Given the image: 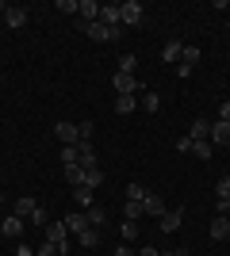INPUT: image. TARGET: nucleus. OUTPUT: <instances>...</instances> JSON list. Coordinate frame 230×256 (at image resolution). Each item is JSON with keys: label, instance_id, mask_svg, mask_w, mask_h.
<instances>
[{"label": "nucleus", "instance_id": "obj_1", "mask_svg": "<svg viewBox=\"0 0 230 256\" xmlns=\"http://www.w3.org/2000/svg\"><path fill=\"white\" fill-rule=\"evenodd\" d=\"M119 16H123V27H138V23L146 20V12L138 0H127V4H119Z\"/></svg>", "mask_w": 230, "mask_h": 256}, {"label": "nucleus", "instance_id": "obj_2", "mask_svg": "<svg viewBox=\"0 0 230 256\" xmlns=\"http://www.w3.org/2000/svg\"><path fill=\"white\" fill-rule=\"evenodd\" d=\"M81 31L88 34V38H92V42H115V38H119V31H111V27H104V23H81Z\"/></svg>", "mask_w": 230, "mask_h": 256}, {"label": "nucleus", "instance_id": "obj_3", "mask_svg": "<svg viewBox=\"0 0 230 256\" xmlns=\"http://www.w3.org/2000/svg\"><path fill=\"white\" fill-rule=\"evenodd\" d=\"M196 62H199V50H196V46H184L180 62H176V76H192V73H196Z\"/></svg>", "mask_w": 230, "mask_h": 256}, {"label": "nucleus", "instance_id": "obj_4", "mask_svg": "<svg viewBox=\"0 0 230 256\" xmlns=\"http://www.w3.org/2000/svg\"><path fill=\"white\" fill-rule=\"evenodd\" d=\"M54 138L62 142V146H77V142H81V134H77V122H54Z\"/></svg>", "mask_w": 230, "mask_h": 256}, {"label": "nucleus", "instance_id": "obj_5", "mask_svg": "<svg viewBox=\"0 0 230 256\" xmlns=\"http://www.w3.org/2000/svg\"><path fill=\"white\" fill-rule=\"evenodd\" d=\"M100 23H104V27H111V31H119V27H123L119 4H100Z\"/></svg>", "mask_w": 230, "mask_h": 256}, {"label": "nucleus", "instance_id": "obj_6", "mask_svg": "<svg viewBox=\"0 0 230 256\" xmlns=\"http://www.w3.org/2000/svg\"><path fill=\"white\" fill-rule=\"evenodd\" d=\"M157 222H161V226H157L161 234H176V230H180V222H184V210H180V206H176V210H165Z\"/></svg>", "mask_w": 230, "mask_h": 256}, {"label": "nucleus", "instance_id": "obj_7", "mask_svg": "<svg viewBox=\"0 0 230 256\" xmlns=\"http://www.w3.org/2000/svg\"><path fill=\"white\" fill-rule=\"evenodd\" d=\"M77 12H81V23H100V4L96 0H77Z\"/></svg>", "mask_w": 230, "mask_h": 256}, {"label": "nucleus", "instance_id": "obj_8", "mask_svg": "<svg viewBox=\"0 0 230 256\" xmlns=\"http://www.w3.org/2000/svg\"><path fill=\"white\" fill-rule=\"evenodd\" d=\"M138 92V80L131 73H115V96H134Z\"/></svg>", "mask_w": 230, "mask_h": 256}, {"label": "nucleus", "instance_id": "obj_9", "mask_svg": "<svg viewBox=\"0 0 230 256\" xmlns=\"http://www.w3.org/2000/svg\"><path fill=\"white\" fill-rule=\"evenodd\" d=\"M66 237H69L66 222H58V226H46V241H50V245H58L62 252H66Z\"/></svg>", "mask_w": 230, "mask_h": 256}, {"label": "nucleus", "instance_id": "obj_10", "mask_svg": "<svg viewBox=\"0 0 230 256\" xmlns=\"http://www.w3.org/2000/svg\"><path fill=\"white\" fill-rule=\"evenodd\" d=\"M215 195H219V214H230V176L215 184Z\"/></svg>", "mask_w": 230, "mask_h": 256}, {"label": "nucleus", "instance_id": "obj_11", "mask_svg": "<svg viewBox=\"0 0 230 256\" xmlns=\"http://www.w3.org/2000/svg\"><path fill=\"white\" fill-rule=\"evenodd\" d=\"M142 206H146V214H150V218H161V214L169 210V206H165V199H161V195H150V192H146Z\"/></svg>", "mask_w": 230, "mask_h": 256}, {"label": "nucleus", "instance_id": "obj_12", "mask_svg": "<svg viewBox=\"0 0 230 256\" xmlns=\"http://www.w3.org/2000/svg\"><path fill=\"white\" fill-rule=\"evenodd\" d=\"M0 234H4V237H23V218H20V214L4 218V222H0Z\"/></svg>", "mask_w": 230, "mask_h": 256}, {"label": "nucleus", "instance_id": "obj_13", "mask_svg": "<svg viewBox=\"0 0 230 256\" xmlns=\"http://www.w3.org/2000/svg\"><path fill=\"white\" fill-rule=\"evenodd\" d=\"M211 237H215V241H226V237H230V218H226V214H219V218L211 222Z\"/></svg>", "mask_w": 230, "mask_h": 256}, {"label": "nucleus", "instance_id": "obj_14", "mask_svg": "<svg viewBox=\"0 0 230 256\" xmlns=\"http://www.w3.org/2000/svg\"><path fill=\"white\" fill-rule=\"evenodd\" d=\"M211 142L215 146H230V122H211Z\"/></svg>", "mask_w": 230, "mask_h": 256}, {"label": "nucleus", "instance_id": "obj_15", "mask_svg": "<svg viewBox=\"0 0 230 256\" xmlns=\"http://www.w3.org/2000/svg\"><path fill=\"white\" fill-rule=\"evenodd\" d=\"M77 153H81V168H92V164H96V150H92V142H77Z\"/></svg>", "mask_w": 230, "mask_h": 256}, {"label": "nucleus", "instance_id": "obj_16", "mask_svg": "<svg viewBox=\"0 0 230 256\" xmlns=\"http://www.w3.org/2000/svg\"><path fill=\"white\" fill-rule=\"evenodd\" d=\"M188 138H192V142H207V138H211L207 118H196V122H192V130H188Z\"/></svg>", "mask_w": 230, "mask_h": 256}, {"label": "nucleus", "instance_id": "obj_17", "mask_svg": "<svg viewBox=\"0 0 230 256\" xmlns=\"http://www.w3.org/2000/svg\"><path fill=\"white\" fill-rule=\"evenodd\" d=\"M100 184H104V168H100V164H92V168H85V188H88V192H96Z\"/></svg>", "mask_w": 230, "mask_h": 256}, {"label": "nucleus", "instance_id": "obj_18", "mask_svg": "<svg viewBox=\"0 0 230 256\" xmlns=\"http://www.w3.org/2000/svg\"><path fill=\"white\" fill-rule=\"evenodd\" d=\"M35 210H39V203H35L31 195H20V199H16V214H20V218H31Z\"/></svg>", "mask_w": 230, "mask_h": 256}, {"label": "nucleus", "instance_id": "obj_19", "mask_svg": "<svg viewBox=\"0 0 230 256\" xmlns=\"http://www.w3.org/2000/svg\"><path fill=\"white\" fill-rule=\"evenodd\" d=\"M77 241H81V248H96L100 245V230H96V226H88L85 234H77Z\"/></svg>", "mask_w": 230, "mask_h": 256}, {"label": "nucleus", "instance_id": "obj_20", "mask_svg": "<svg viewBox=\"0 0 230 256\" xmlns=\"http://www.w3.org/2000/svg\"><path fill=\"white\" fill-rule=\"evenodd\" d=\"M4 23H8V27H16V31H20L23 23H27V12H23V8H8V12H4Z\"/></svg>", "mask_w": 230, "mask_h": 256}, {"label": "nucleus", "instance_id": "obj_21", "mask_svg": "<svg viewBox=\"0 0 230 256\" xmlns=\"http://www.w3.org/2000/svg\"><path fill=\"white\" fill-rule=\"evenodd\" d=\"M66 230H69V234H85V230H88V218H85V214H69V218H66Z\"/></svg>", "mask_w": 230, "mask_h": 256}, {"label": "nucleus", "instance_id": "obj_22", "mask_svg": "<svg viewBox=\"0 0 230 256\" xmlns=\"http://www.w3.org/2000/svg\"><path fill=\"white\" fill-rule=\"evenodd\" d=\"M85 218H88V226H104V222H108V210L92 203V206H88V210H85Z\"/></svg>", "mask_w": 230, "mask_h": 256}, {"label": "nucleus", "instance_id": "obj_23", "mask_svg": "<svg viewBox=\"0 0 230 256\" xmlns=\"http://www.w3.org/2000/svg\"><path fill=\"white\" fill-rule=\"evenodd\" d=\"M180 54H184V42H176V38H173V42H165L161 58H165V62H180Z\"/></svg>", "mask_w": 230, "mask_h": 256}, {"label": "nucleus", "instance_id": "obj_24", "mask_svg": "<svg viewBox=\"0 0 230 256\" xmlns=\"http://www.w3.org/2000/svg\"><path fill=\"white\" fill-rule=\"evenodd\" d=\"M142 214H146V206H142V203H131V199L123 203V218H131V222H138Z\"/></svg>", "mask_w": 230, "mask_h": 256}, {"label": "nucleus", "instance_id": "obj_25", "mask_svg": "<svg viewBox=\"0 0 230 256\" xmlns=\"http://www.w3.org/2000/svg\"><path fill=\"white\" fill-rule=\"evenodd\" d=\"M66 180L73 184V188H81V184H85V168H81V164H66Z\"/></svg>", "mask_w": 230, "mask_h": 256}, {"label": "nucleus", "instance_id": "obj_26", "mask_svg": "<svg viewBox=\"0 0 230 256\" xmlns=\"http://www.w3.org/2000/svg\"><path fill=\"white\" fill-rule=\"evenodd\" d=\"M134 107H138V100H134V96H115V111H119V115H131Z\"/></svg>", "mask_w": 230, "mask_h": 256}, {"label": "nucleus", "instance_id": "obj_27", "mask_svg": "<svg viewBox=\"0 0 230 256\" xmlns=\"http://www.w3.org/2000/svg\"><path fill=\"white\" fill-rule=\"evenodd\" d=\"M142 107L150 111V115H157V111H161V96H157V92H146V96H142Z\"/></svg>", "mask_w": 230, "mask_h": 256}, {"label": "nucleus", "instance_id": "obj_28", "mask_svg": "<svg viewBox=\"0 0 230 256\" xmlns=\"http://www.w3.org/2000/svg\"><path fill=\"white\" fill-rule=\"evenodd\" d=\"M134 69H138V58H134V54H123V58H119V73L134 76Z\"/></svg>", "mask_w": 230, "mask_h": 256}, {"label": "nucleus", "instance_id": "obj_29", "mask_svg": "<svg viewBox=\"0 0 230 256\" xmlns=\"http://www.w3.org/2000/svg\"><path fill=\"white\" fill-rule=\"evenodd\" d=\"M73 199H77V203H81V206H85V210H88V206H92V192H88L85 184H81V188H73Z\"/></svg>", "mask_w": 230, "mask_h": 256}, {"label": "nucleus", "instance_id": "obj_30", "mask_svg": "<svg viewBox=\"0 0 230 256\" xmlns=\"http://www.w3.org/2000/svg\"><path fill=\"white\" fill-rule=\"evenodd\" d=\"M62 164H81V153H77V146H62Z\"/></svg>", "mask_w": 230, "mask_h": 256}, {"label": "nucleus", "instance_id": "obj_31", "mask_svg": "<svg viewBox=\"0 0 230 256\" xmlns=\"http://www.w3.org/2000/svg\"><path fill=\"white\" fill-rule=\"evenodd\" d=\"M127 199H131V203H142V199H146V188H142V184H131V188H127Z\"/></svg>", "mask_w": 230, "mask_h": 256}, {"label": "nucleus", "instance_id": "obj_32", "mask_svg": "<svg viewBox=\"0 0 230 256\" xmlns=\"http://www.w3.org/2000/svg\"><path fill=\"white\" fill-rule=\"evenodd\" d=\"M92 118H85V122H77V134H81V142H92Z\"/></svg>", "mask_w": 230, "mask_h": 256}, {"label": "nucleus", "instance_id": "obj_33", "mask_svg": "<svg viewBox=\"0 0 230 256\" xmlns=\"http://www.w3.org/2000/svg\"><path fill=\"white\" fill-rule=\"evenodd\" d=\"M192 153L203 160H211V142H192Z\"/></svg>", "mask_w": 230, "mask_h": 256}, {"label": "nucleus", "instance_id": "obj_34", "mask_svg": "<svg viewBox=\"0 0 230 256\" xmlns=\"http://www.w3.org/2000/svg\"><path fill=\"white\" fill-rule=\"evenodd\" d=\"M123 237H127V241H131V237H138V222H131V218H123Z\"/></svg>", "mask_w": 230, "mask_h": 256}, {"label": "nucleus", "instance_id": "obj_35", "mask_svg": "<svg viewBox=\"0 0 230 256\" xmlns=\"http://www.w3.org/2000/svg\"><path fill=\"white\" fill-rule=\"evenodd\" d=\"M176 153H192V138H188V134H184V138H176Z\"/></svg>", "mask_w": 230, "mask_h": 256}, {"label": "nucleus", "instance_id": "obj_36", "mask_svg": "<svg viewBox=\"0 0 230 256\" xmlns=\"http://www.w3.org/2000/svg\"><path fill=\"white\" fill-rule=\"evenodd\" d=\"M58 12H77V0H58Z\"/></svg>", "mask_w": 230, "mask_h": 256}, {"label": "nucleus", "instance_id": "obj_37", "mask_svg": "<svg viewBox=\"0 0 230 256\" xmlns=\"http://www.w3.org/2000/svg\"><path fill=\"white\" fill-rule=\"evenodd\" d=\"M31 222H35V226H46V210H43V206H39V210L31 214Z\"/></svg>", "mask_w": 230, "mask_h": 256}, {"label": "nucleus", "instance_id": "obj_38", "mask_svg": "<svg viewBox=\"0 0 230 256\" xmlns=\"http://www.w3.org/2000/svg\"><path fill=\"white\" fill-rule=\"evenodd\" d=\"M219 122H230V100H226V104L219 107Z\"/></svg>", "mask_w": 230, "mask_h": 256}, {"label": "nucleus", "instance_id": "obj_39", "mask_svg": "<svg viewBox=\"0 0 230 256\" xmlns=\"http://www.w3.org/2000/svg\"><path fill=\"white\" fill-rule=\"evenodd\" d=\"M138 256H161V252H157L153 245H142V252H138Z\"/></svg>", "mask_w": 230, "mask_h": 256}, {"label": "nucleus", "instance_id": "obj_40", "mask_svg": "<svg viewBox=\"0 0 230 256\" xmlns=\"http://www.w3.org/2000/svg\"><path fill=\"white\" fill-rule=\"evenodd\" d=\"M115 256H138V252H131L127 245H119V248H115Z\"/></svg>", "mask_w": 230, "mask_h": 256}, {"label": "nucleus", "instance_id": "obj_41", "mask_svg": "<svg viewBox=\"0 0 230 256\" xmlns=\"http://www.w3.org/2000/svg\"><path fill=\"white\" fill-rule=\"evenodd\" d=\"M165 256H192L188 248H173V252H165Z\"/></svg>", "mask_w": 230, "mask_h": 256}, {"label": "nucleus", "instance_id": "obj_42", "mask_svg": "<svg viewBox=\"0 0 230 256\" xmlns=\"http://www.w3.org/2000/svg\"><path fill=\"white\" fill-rule=\"evenodd\" d=\"M12 8V4H4V0H0V16H4V12H8Z\"/></svg>", "mask_w": 230, "mask_h": 256}, {"label": "nucleus", "instance_id": "obj_43", "mask_svg": "<svg viewBox=\"0 0 230 256\" xmlns=\"http://www.w3.org/2000/svg\"><path fill=\"white\" fill-rule=\"evenodd\" d=\"M0 203H4V199H0Z\"/></svg>", "mask_w": 230, "mask_h": 256}, {"label": "nucleus", "instance_id": "obj_44", "mask_svg": "<svg viewBox=\"0 0 230 256\" xmlns=\"http://www.w3.org/2000/svg\"><path fill=\"white\" fill-rule=\"evenodd\" d=\"M161 256H165V252H161Z\"/></svg>", "mask_w": 230, "mask_h": 256}]
</instances>
